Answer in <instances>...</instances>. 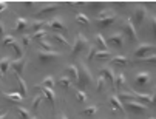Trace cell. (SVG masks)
Returning a JSON list of instances; mask_svg holds the SVG:
<instances>
[{"label":"cell","instance_id":"cell-7","mask_svg":"<svg viewBox=\"0 0 156 119\" xmlns=\"http://www.w3.org/2000/svg\"><path fill=\"white\" fill-rule=\"evenodd\" d=\"M45 28H50V30H54L56 33H63L65 30H66V27H65V22L62 20V19H59V17H53L50 22H47V25H45Z\"/></svg>","mask_w":156,"mask_h":119},{"label":"cell","instance_id":"cell-38","mask_svg":"<svg viewBox=\"0 0 156 119\" xmlns=\"http://www.w3.org/2000/svg\"><path fill=\"white\" fill-rule=\"evenodd\" d=\"M105 85H107L105 79H104L102 76H99V78H98V81H96V91H98V93L104 91V90H105Z\"/></svg>","mask_w":156,"mask_h":119},{"label":"cell","instance_id":"cell-26","mask_svg":"<svg viewBox=\"0 0 156 119\" xmlns=\"http://www.w3.org/2000/svg\"><path fill=\"white\" fill-rule=\"evenodd\" d=\"M53 39L56 40V42H59V43H62L63 46H68V48H71V43L66 40V37L65 36H62V34H59V33H54L53 34Z\"/></svg>","mask_w":156,"mask_h":119},{"label":"cell","instance_id":"cell-24","mask_svg":"<svg viewBox=\"0 0 156 119\" xmlns=\"http://www.w3.org/2000/svg\"><path fill=\"white\" fill-rule=\"evenodd\" d=\"M11 68V59L6 56V57H2L0 59V70H2V73H3V76L8 73V70Z\"/></svg>","mask_w":156,"mask_h":119},{"label":"cell","instance_id":"cell-6","mask_svg":"<svg viewBox=\"0 0 156 119\" xmlns=\"http://www.w3.org/2000/svg\"><path fill=\"white\" fill-rule=\"evenodd\" d=\"M150 56V54H154V45L153 43H141L138 48L135 50V57L136 59H142L145 56Z\"/></svg>","mask_w":156,"mask_h":119},{"label":"cell","instance_id":"cell-8","mask_svg":"<svg viewBox=\"0 0 156 119\" xmlns=\"http://www.w3.org/2000/svg\"><path fill=\"white\" fill-rule=\"evenodd\" d=\"M124 31H125V34L128 36L130 40H136V39H138L136 28H135V25H133V20H131V19H127V20L124 22Z\"/></svg>","mask_w":156,"mask_h":119},{"label":"cell","instance_id":"cell-29","mask_svg":"<svg viewBox=\"0 0 156 119\" xmlns=\"http://www.w3.org/2000/svg\"><path fill=\"white\" fill-rule=\"evenodd\" d=\"M16 110H17V114H19V119H31V113L27 110V108H23V107H16Z\"/></svg>","mask_w":156,"mask_h":119},{"label":"cell","instance_id":"cell-5","mask_svg":"<svg viewBox=\"0 0 156 119\" xmlns=\"http://www.w3.org/2000/svg\"><path fill=\"white\" fill-rule=\"evenodd\" d=\"M62 56V53H59V51H43V50H39L37 51V57H39V60L42 62V63H50V62H53V60H56V59H59Z\"/></svg>","mask_w":156,"mask_h":119},{"label":"cell","instance_id":"cell-25","mask_svg":"<svg viewBox=\"0 0 156 119\" xmlns=\"http://www.w3.org/2000/svg\"><path fill=\"white\" fill-rule=\"evenodd\" d=\"M57 84H59V87H62V88H65V90H68V88H71V87H73V81H71L68 76L59 78Z\"/></svg>","mask_w":156,"mask_h":119},{"label":"cell","instance_id":"cell-49","mask_svg":"<svg viewBox=\"0 0 156 119\" xmlns=\"http://www.w3.org/2000/svg\"><path fill=\"white\" fill-rule=\"evenodd\" d=\"M59 119H68V117H66V116H65V114H63V113H62V114H60V116H59Z\"/></svg>","mask_w":156,"mask_h":119},{"label":"cell","instance_id":"cell-31","mask_svg":"<svg viewBox=\"0 0 156 119\" xmlns=\"http://www.w3.org/2000/svg\"><path fill=\"white\" fill-rule=\"evenodd\" d=\"M3 96H5V98H8V99H11V101H12V102H16V104L22 102V99H23V98H22L19 93H16V91H12V93H3Z\"/></svg>","mask_w":156,"mask_h":119},{"label":"cell","instance_id":"cell-53","mask_svg":"<svg viewBox=\"0 0 156 119\" xmlns=\"http://www.w3.org/2000/svg\"><path fill=\"white\" fill-rule=\"evenodd\" d=\"M125 119H127V117H125Z\"/></svg>","mask_w":156,"mask_h":119},{"label":"cell","instance_id":"cell-30","mask_svg":"<svg viewBox=\"0 0 156 119\" xmlns=\"http://www.w3.org/2000/svg\"><path fill=\"white\" fill-rule=\"evenodd\" d=\"M87 8L91 9V11H94V13H101V11L107 9L105 3H87Z\"/></svg>","mask_w":156,"mask_h":119},{"label":"cell","instance_id":"cell-14","mask_svg":"<svg viewBox=\"0 0 156 119\" xmlns=\"http://www.w3.org/2000/svg\"><path fill=\"white\" fill-rule=\"evenodd\" d=\"M23 67H25V57L11 60V68L14 70V73L19 74V76H22V73H23Z\"/></svg>","mask_w":156,"mask_h":119},{"label":"cell","instance_id":"cell-35","mask_svg":"<svg viewBox=\"0 0 156 119\" xmlns=\"http://www.w3.org/2000/svg\"><path fill=\"white\" fill-rule=\"evenodd\" d=\"M98 110H99L98 105H90V107H87V108L82 111V114H83V116H94V114L98 113Z\"/></svg>","mask_w":156,"mask_h":119},{"label":"cell","instance_id":"cell-52","mask_svg":"<svg viewBox=\"0 0 156 119\" xmlns=\"http://www.w3.org/2000/svg\"><path fill=\"white\" fill-rule=\"evenodd\" d=\"M151 119H153V117H151Z\"/></svg>","mask_w":156,"mask_h":119},{"label":"cell","instance_id":"cell-2","mask_svg":"<svg viewBox=\"0 0 156 119\" xmlns=\"http://www.w3.org/2000/svg\"><path fill=\"white\" fill-rule=\"evenodd\" d=\"M77 71H79V79H77V84L80 87H87L93 82V76L90 73V70H88L87 65H83L82 62L77 65Z\"/></svg>","mask_w":156,"mask_h":119},{"label":"cell","instance_id":"cell-17","mask_svg":"<svg viewBox=\"0 0 156 119\" xmlns=\"http://www.w3.org/2000/svg\"><path fill=\"white\" fill-rule=\"evenodd\" d=\"M62 6H63L62 3H50V5H47V6H43V8H40V9H39V13H37V16H43V14H50V13H53V11H56V9L62 8Z\"/></svg>","mask_w":156,"mask_h":119},{"label":"cell","instance_id":"cell-44","mask_svg":"<svg viewBox=\"0 0 156 119\" xmlns=\"http://www.w3.org/2000/svg\"><path fill=\"white\" fill-rule=\"evenodd\" d=\"M31 40H33V39H31V36H27V34H25V36H22V40H20L22 43H20V45H23V46H30Z\"/></svg>","mask_w":156,"mask_h":119},{"label":"cell","instance_id":"cell-3","mask_svg":"<svg viewBox=\"0 0 156 119\" xmlns=\"http://www.w3.org/2000/svg\"><path fill=\"white\" fill-rule=\"evenodd\" d=\"M124 108L125 111H131V113H135V114H144L148 111V107L136 99H133V101H127L124 102Z\"/></svg>","mask_w":156,"mask_h":119},{"label":"cell","instance_id":"cell-15","mask_svg":"<svg viewBox=\"0 0 156 119\" xmlns=\"http://www.w3.org/2000/svg\"><path fill=\"white\" fill-rule=\"evenodd\" d=\"M94 46L98 48V51H107L108 50V43H107V40L102 34L94 36Z\"/></svg>","mask_w":156,"mask_h":119},{"label":"cell","instance_id":"cell-18","mask_svg":"<svg viewBox=\"0 0 156 119\" xmlns=\"http://www.w3.org/2000/svg\"><path fill=\"white\" fill-rule=\"evenodd\" d=\"M110 63H111V65H118V67H125V65L130 63V60H128L127 56H121V54H118V56H115V57H111V59H110Z\"/></svg>","mask_w":156,"mask_h":119},{"label":"cell","instance_id":"cell-48","mask_svg":"<svg viewBox=\"0 0 156 119\" xmlns=\"http://www.w3.org/2000/svg\"><path fill=\"white\" fill-rule=\"evenodd\" d=\"M6 116H8V113L5 111V113H2V114H0V119H6Z\"/></svg>","mask_w":156,"mask_h":119},{"label":"cell","instance_id":"cell-21","mask_svg":"<svg viewBox=\"0 0 156 119\" xmlns=\"http://www.w3.org/2000/svg\"><path fill=\"white\" fill-rule=\"evenodd\" d=\"M108 102L111 104V107H113L115 110H121V111H122L124 114L127 113V111H125V108H124V104H122V102L119 101V98L116 96V94H113V96H110V99H108Z\"/></svg>","mask_w":156,"mask_h":119},{"label":"cell","instance_id":"cell-9","mask_svg":"<svg viewBox=\"0 0 156 119\" xmlns=\"http://www.w3.org/2000/svg\"><path fill=\"white\" fill-rule=\"evenodd\" d=\"M150 81H151L150 73H147V71H141V73H138L136 78H135V85H138V87H145V85L150 84Z\"/></svg>","mask_w":156,"mask_h":119},{"label":"cell","instance_id":"cell-40","mask_svg":"<svg viewBox=\"0 0 156 119\" xmlns=\"http://www.w3.org/2000/svg\"><path fill=\"white\" fill-rule=\"evenodd\" d=\"M42 101H43V96H42V94H37V96L33 99V110H34V111L39 108V105H40Z\"/></svg>","mask_w":156,"mask_h":119},{"label":"cell","instance_id":"cell-28","mask_svg":"<svg viewBox=\"0 0 156 119\" xmlns=\"http://www.w3.org/2000/svg\"><path fill=\"white\" fill-rule=\"evenodd\" d=\"M16 42H17V39H16L14 36H11V34H5V36L2 37V45H3V46H12Z\"/></svg>","mask_w":156,"mask_h":119},{"label":"cell","instance_id":"cell-19","mask_svg":"<svg viewBox=\"0 0 156 119\" xmlns=\"http://www.w3.org/2000/svg\"><path fill=\"white\" fill-rule=\"evenodd\" d=\"M28 25H30V22L25 19V17H19L17 16V22H16V31L17 33H23L28 30Z\"/></svg>","mask_w":156,"mask_h":119},{"label":"cell","instance_id":"cell-13","mask_svg":"<svg viewBox=\"0 0 156 119\" xmlns=\"http://www.w3.org/2000/svg\"><path fill=\"white\" fill-rule=\"evenodd\" d=\"M135 99L142 102V104H148V105H153L154 104V98L151 94H147V93H139V91H135Z\"/></svg>","mask_w":156,"mask_h":119},{"label":"cell","instance_id":"cell-36","mask_svg":"<svg viewBox=\"0 0 156 119\" xmlns=\"http://www.w3.org/2000/svg\"><path fill=\"white\" fill-rule=\"evenodd\" d=\"M12 50H14V54L17 56V59L23 57V50H22V45H20V42H16V43L12 45Z\"/></svg>","mask_w":156,"mask_h":119},{"label":"cell","instance_id":"cell-45","mask_svg":"<svg viewBox=\"0 0 156 119\" xmlns=\"http://www.w3.org/2000/svg\"><path fill=\"white\" fill-rule=\"evenodd\" d=\"M0 36H5V25H3V22L2 20H0Z\"/></svg>","mask_w":156,"mask_h":119},{"label":"cell","instance_id":"cell-46","mask_svg":"<svg viewBox=\"0 0 156 119\" xmlns=\"http://www.w3.org/2000/svg\"><path fill=\"white\" fill-rule=\"evenodd\" d=\"M6 8H8V3H6V2H0V13L5 11Z\"/></svg>","mask_w":156,"mask_h":119},{"label":"cell","instance_id":"cell-32","mask_svg":"<svg viewBox=\"0 0 156 119\" xmlns=\"http://www.w3.org/2000/svg\"><path fill=\"white\" fill-rule=\"evenodd\" d=\"M45 25H47L45 20H33L31 28H33L34 33H36V31H40V30H45Z\"/></svg>","mask_w":156,"mask_h":119},{"label":"cell","instance_id":"cell-34","mask_svg":"<svg viewBox=\"0 0 156 119\" xmlns=\"http://www.w3.org/2000/svg\"><path fill=\"white\" fill-rule=\"evenodd\" d=\"M54 78L53 76H45L43 78V81H42V87H45V88H51L53 90V87H54Z\"/></svg>","mask_w":156,"mask_h":119},{"label":"cell","instance_id":"cell-51","mask_svg":"<svg viewBox=\"0 0 156 119\" xmlns=\"http://www.w3.org/2000/svg\"><path fill=\"white\" fill-rule=\"evenodd\" d=\"M31 119H37V117H36V116H34V117H31Z\"/></svg>","mask_w":156,"mask_h":119},{"label":"cell","instance_id":"cell-10","mask_svg":"<svg viewBox=\"0 0 156 119\" xmlns=\"http://www.w3.org/2000/svg\"><path fill=\"white\" fill-rule=\"evenodd\" d=\"M133 19H135V22L138 23V25H142L144 20L147 19V8L139 5L136 9H135V14H133Z\"/></svg>","mask_w":156,"mask_h":119},{"label":"cell","instance_id":"cell-20","mask_svg":"<svg viewBox=\"0 0 156 119\" xmlns=\"http://www.w3.org/2000/svg\"><path fill=\"white\" fill-rule=\"evenodd\" d=\"M65 71H66V73H68L70 76V79L73 81V84L74 82H77V79H79V71H77V65H66V68H65Z\"/></svg>","mask_w":156,"mask_h":119},{"label":"cell","instance_id":"cell-1","mask_svg":"<svg viewBox=\"0 0 156 119\" xmlns=\"http://www.w3.org/2000/svg\"><path fill=\"white\" fill-rule=\"evenodd\" d=\"M116 19H118V16L111 9H104L96 17V25L104 30V28H108L110 25H113V23L116 22Z\"/></svg>","mask_w":156,"mask_h":119},{"label":"cell","instance_id":"cell-33","mask_svg":"<svg viewBox=\"0 0 156 119\" xmlns=\"http://www.w3.org/2000/svg\"><path fill=\"white\" fill-rule=\"evenodd\" d=\"M47 36H48V31L47 30H40V31H36V33H33V36H31V39H34V40H42V39H47Z\"/></svg>","mask_w":156,"mask_h":119},{"label":"cell","instance_id":"cell-12","mask_svg":"<svg viewBox=\"0 0 156 119\" xmlns=\"http://www.w3.org/2000/svg\"><path fill=\"white\" fill-rule=\"evenodd\" d=\"M37 88L42 90V96L43 99H48V102L51 104V107H54V101H56V94L51 88H45V87H42V85H37Z\"/></svg>","mask_w":156,"mask_h":119},{"label":"cell","instance_id":"cell-27","mask_svg":"<svg viewBox=\"0 0 156 119\" xmlns=\"http://www.w3.org/2000/svg\"><path fill=\"white\" fill-rule=\"evenodd\" d=\"M76 22L80 23V25H85V27L90 25V19H88V16L83 14V13H77L76 14Z\"/></svg>","mask_w":156,"mask_h":119},{"label":"cell","instance_id":"cell-42","mask_svg":"<svg viewBox=\"0 0 156 119\" xmlns=\"http://www.w3.org/2000/svg\"><path fill=\"white\" fill-rule=\"evenodd\" d=\"M76 98H77V101H80V102H85V101H87V93L77 88V90H76Z\"/></svg>","mask_w":156,"mask_h":119},{"label":"cell","instance_id":"cell-4","mask_svg":"<svg viewBox=\"0 0 156 119\" xmlns=\"http://www.w3.org/2000/svg\"><path fill=\"white\" fill-rule=\"evenodd\" d=\"M87 46H88V39L83 34H77V37H76V40L73 43V48H71L73 56H77L79 53H82Z\"/></svg>","mask_w":156,"mask_h":119},{"label":"cell","instance_id":"cell-41","mask_svg":"<svg viewBox=\"0 0 156 119\" xmlns=\"http://www.w3.org/2000/svg\"><path fill=\"white\" fill-rule=\"evenodd\" d=\"M96 51H98V48H96L94 45H91V46H90V50H88V56H87V60H88V62H91V60L94 59Z\"/></svg>","mask_w":156,"mask_h":119},{"label":"cell","instance_id":"cell-37","mask_svg":"<svg viewBox=\"0 0 156 119\" xmlns=\"http://www.w3.org/2000/svg\"><path fill=\"white\" fill-rule=\"evenodd\" d=\"M94 57H96V59H104V60H110V59H111V53H110L108 50H107V51H96Z\"/></svg>","mask_w":156,"mask_h":119},{"label":"cell","instance_id":"cell-11","mask_svg":"<svg viewBox=\"0 0 156 119\" xmlns=\"http://www.w3.org/2000/svg\"><path fill=\"white\" fill-rule=\"evenodd\" d=\"M107 43L113 45L115 48H122V45H124V34H122V33L111 34V36L107 39Z\"/></svg>","mask_w":156,"mask_h":119},{"label":"cell","instance_id":"cell-39","mask_svg":"<svg viewBox=\"0 0 156 119\" xmlns=\"http://www.w3.org/2000/svg\"><path fill=\"white\" fill-rule=\"evenodd\" d=\"M39 45L43 48V51H53V45L47 40V39H42V40H39Z\"/></svg>","mask_w":156,"mask_h":119},{"label":"cell","instance_id":"cell-50","mask_svg":"<svg viewBox=\"0 0 156 119\" xmlns=\"http://www.w3.org/2000/svg\"><path fill=\"white\" fill-rule=\"evenodd\" d=\"M3 78V73H2V70H0V79H2Z\"/></svg>","mask_w":156,"mask_h":119},{"label":"cell","instance_id":"cell-16","mask_svg":"<svg viewBox=\"0 0 156 119\" xmlns=\"http://www.w3.org/2000/svg\"><path fill=\"white\" fill-rule=\"evenodd\" d=\"M101 76L105 79V82L108 81L111 85L115 84V73H113V70H111L110 67H104V68L101 70Z\"/></svg>","mask_w":156,"mask_h":119},{"label":"cell","instance_id":"cell-23","mask_svg":"<svg viewBox=\"0 0 156 119\" xmlns=\"http://www.w3.org/2000/svg\"><path fill=\"white\" fill-rule=\"evenodd\" d=\"M16 79H17V82H19V87H20V91H19V94H20L22 98H27L28 88H27V84H25L23 78H22V76H19V74H16Z\"/></svg>","mask_w":156,"mask_h":119},{"label":"cell","instance_id":"cell-47","mask_svg":"<svg viewBox=\"0 0 156 119\" xmlns=\"http://www.w3.org/2000/svg\"><path fill=\"white\" fill-rule=\"evenodd\" d=\"M22 5H25V6H33L34 3H33V2H23V3H22Z\"/></svg>","mask_w":156,"mask_h":119},{"label":"cell","instance_id":"cell-43","mask_svg":"<svg viewBox=\"0 0 156 119\" xmlns=\"http://www.w3.org/2000/svg\"><path fill=\"white\" fill-rule=\"evenodd\" d=\"M138 62H148V63H153V65H154L156 56H154V54H150V56H145V57H142V59H138Z\"/></svg>","mask_w":156,"mask_h":119},{"label":"cell","instance_id":"cell-22","mask_svg":"<svg viewBox=\"0 0 156 119\" xmlns=\"http://www.w3.org/2000/svg\"><path fill=\"white\" fill-rule=\"evenodd\" d=\"M125 84H127V79H125V74H124V73H118V74H115V84H113V87H115L116 90L124 88Z\"/></svg>","mask_w":156,"mask_h":119}]
</instances>
